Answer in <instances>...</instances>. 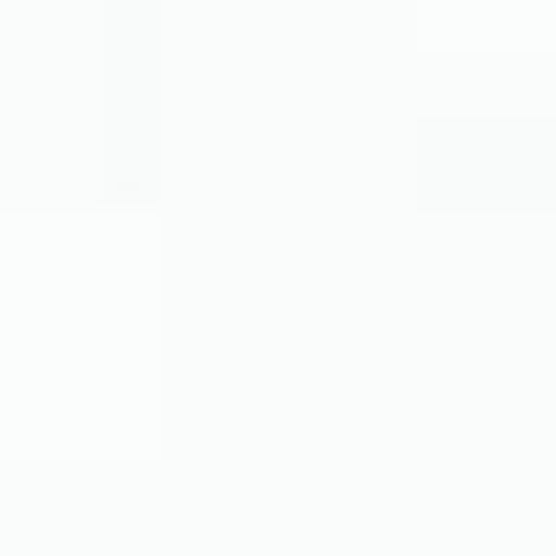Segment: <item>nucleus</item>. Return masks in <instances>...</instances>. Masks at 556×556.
<instances>
[]
</instances>
